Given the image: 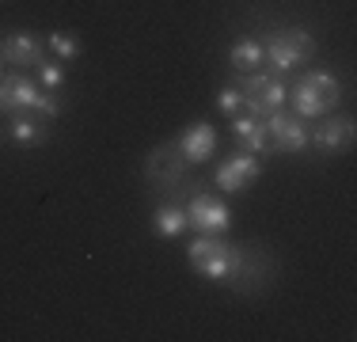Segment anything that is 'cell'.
I'll list each match as a JSON object with an SVG mask.
<instances>
[{
    "mask_svg": "<svg viewBox=\"0 0 357 342\" xmlns=\"http://www.w3.org/2000/svg\"><path fill=\"white\" fill-rule=\"evenodd\" d=\"M338 99H342V84L335 73H323V68H308V73L296 80V88L289 91L296 118H323L335 114Z\"/></svg>",
    "mask_w": 357,
    "mask_h": 342,
    "instance_id": "6da1fadb",
    "label": "cell"
},
{
    "mask_svg": "<svg viewBox=\"0 0 357 342\" xmlns=\"http://www.w3.org/2000/svg\"><path fill=\"white\" fill-rule=\"evenodd\" d=\"M186 259H190V267L198 270L202 278L228 281L232 270H236V262H240V247L225 244V239H217V236H202V239H194V244L186 247Z\"/></svg>",
    "mask_w": 357,
    "mask_h": 342,
    "instance_id": "7a4b0ae2",
    "label": "cell"
},
{
    "mask_svg": "<svg viewBox=\"0 0 357 342\" xmlns=\"http://www.w3.org/2000/svg\"><path fill=\"white\" fill-rule=\"evenodd\" d=\"M236 88H240V99L248 107V114H255V118H266L274 110H282L289 99V88L278 73H248Z\"/></svg>",
    "mask_w": 357,
    "mask_h": 342,
    "instance_id": "3957f363",
    "label": "cell"
},
{
    "mask_svg": "<svg viewBox=\"0 0 357 342\" xmlns=\"http://www.w3.org/2000/svg\"><path fill=\"white\" fill-rule=\"evenodd\" d=\"M312 54H316V38L304 27H289L262 46V61L274 65V73H289V68L304 65Z\"/></svg>",
    "mask_w": 357,
    "mask_h": 342,
    "instance_id": "277c9868",
    "label": "cell"
},
{
    "mask_svg": "<svg viewBox=\"0 0 357 342\" xmlns=\"http://www.w3.org/2000/svg\"><path fill=\"white\" fill-rule=\"evenodd\" d=\"M186 168L190 164H186V156L175 144H156V149L144 156V179H149L152 186H160V191L186 183Z\"/></svg>",
    "mask_w": 357,
    "mask_h": 342,
    "instance_id": "5b68a950",
    "label": "cell"
},
{
    "mask_svg": "<svg viewBox=\"0 0 357 342\" xmlns=\"http://www.w3.org/2000/svg\"><path fill=\"white\" fill-rule=\"evenodd\" d=\"M186 225L198 228L202 236H217L232 225V209L225 205V198H213V194H194L190 205H186Z\"/></svg>",
    "mask_w": 357,
    "mask_h": 342,
    "instance_id": "8992f818",
    "label": "cell"
},
{
    "mask_svg": "<svg viewBox=\"0 0 357 342\" xmlns=\"http://www.w3.org/2000/svg\"><path fill=\"white\" fill-rule=\"evenodd\" d=\"M259 175H262V160L255 156V152H236V156H228L225 164L217 168L213 183H217V191H225V194H240V191H248Z\"/></svg>",
    "mask_w": 357,
    "mask_h": 342,
    "instance_id": "52a82bcc",
    "label": "cell"
},
{
    "mask_svg": "<svg viewBox=\"0 0 357 342\" xmlns=\"http://www.w3.org/2000/svg\"><path fill=\"white\" fill-rule=\"evenodd\" d=\"M38 99H42V84L31 80L23 73H8L0 76V110H38Z\"/></svg>",
    "mask_w": 357,
    "mask_h": 342,
    "instance_id": "ba28073f",
    "label": "cell"
},
{
    "mask_svg": "<svg viewBox=\"0 0 357 342\" xmlns=\"http://www.w3.org/2000/svg\"><path fill=\"white\" fill-rule=\"evenodd\" d=\"M327 122H319L316 130L308 133V141L316 144L319 152H331V156H338V152H346L354 144V118L350 114H323Z\"/></svg>",
    "mask_w": 357,
    "mask_h": 342,
    "instance_id": "9c48e42d",
    "label": "cell"
},
{
    "mask_svg": "<svg viewBox=\"0 0 357 342\" xmlns=\"http://www.w3.org/2000/svg\"><path fill=\"white\" fill-rule=\"evenodd\" d=\"M266 133H270V144L278 152H304V144H308L304 122L296 114H282V110L266 114Z\"/></svg>",
    "mask_w": 357,
    "mask_h": 342,
    "instance_id": "30bf717a",
    "label": "cell"
},
{
    "mask_svg": "<svg viewBox=\"0 0 357 342\" xmlns=\"http://www.w3.org/2000/svg\"><path fill=\"white\" fill-rule=\"evenodd\" d=\"M175 149L186 156V164H206L217 152V130L209 122H194L190 130H183L175 137Z\"/></svg>",
    "mask_w": 357,
    "mask_h": 342,
    "instance_id": "8fae6325",
    "label": "cell"
},
{
    "mask_svg": "<svg viewBox=\"0 0 357 342\" xmlns=\"http://www.w3.org/2000/svg\"><path fill=\"white\" fill-rule=\"evenodd\" d=\"M0 54H4L8 65H31L38 68L42 61H46V42H38L35 34H8V38H0Z\"/></svg>",
    "mask_w": 357,
    "mask_h": 342,
    "instance_id": "7c38bea8",
    "label": "cell"
},
{
    "mask_svg": "<svg viewBox=\"0 0 357 342\" xmlns=\"http://www.w3.org/2000/svg\"><path fill=\"white\" fill-rule=\"evenodd\" d=\"M232 137L240 144V152H270V133H266V118L255 114H232Z\"/></svg>",
    "mask_w": 357,
    "mask_h": 342,
    "instance_id": "4fadbf2b",
    "label": "cell"
},
{
    "mask_svg": "<svg viewBox=\"0 0 357 342\" xmlns=\"http://www.w3.org/2000/svg\"><path fill=\"white\" fill-rule=\"evenodd\" d=\"M46 137H50V126H46V118H31V114H23V110H15V118H12V141H20V144H46Z\"/></svg>",
    "mask_w": 357,
    "mask_h": 342,
    "instance_id": "5bb4252c",
    "label": "cell"
},
{
    "mask_svg": "<svg viewBox=\"0 0 357 342\" xmlns=\"http://www.w3.org/2000/svg\"><path fill=\"white\" fill-rule=\"evenodd\" d=\"M152 221H156V232L160 236H183V228H190L186 225V205H175V202H167V205H160L156 213H152Z\"/></svg>",
    "mask_w": 357,
    "mask_h": 342,
    "instance_id": "9a60e30c",
    "label": "cell"
},
{
    "mask_svg": "<svg viewBox=\"0 0 357 342\" xmlns=\"http://www.w3.org/2000/svg\"><path fill=\"white\" fill-rule=\"evenodd\" d=\"M228 61H232L236 73H255V68L262 65V46L251 42V38H240L232 46V54H228Z\"/></svg>",
    "mask_w": 357,
    "mask_h": 342,
    "instance_id": "2e32d148",
    "label": "cell"
},
{
    "mask_svg": "<svg viewBox=\"0 0 357 342\" xmlns=\"http://www.w3.org/2000/svg\"><path fill=\"white\" fill-rule=\"evenodd\" d=\"M46 46L54 50L57 61H76V57H80V38H76V34H69V31H54V34L46 38Z\"/></svg>",
    "mask_w": 357,
    "mask_h": 342,
    "instance_id": "e0dca14e",
    "label": "cell"
},
{
    "mask_svg": "<svg viewBox=\"0 0 357 342\" xmlns=\"http://www.w3.org/2000/svg\"><path fill=\"white\" fill-rule=\"evenodd\" d=\"M35 73H38V84L46 91H61L65 88V61H42Z\"/></svg>",
    "mask_w": 357,
    "mask_h": 342,
    "instance_id": "ac0fdd59",
    "label": "cell"
},
{
    "mask_svg": "<svg viewBox=\"0 0 357 342\" xmlns=\"http://www.w3.org/2000/svg\"><path fill=\"white\" fill-rule=\"evenodd\" d=\"M61 110H65L61 91H46V88H42V99H38V110H35V114H42V118H61Z\"/></svg>",
    "mask_w": 357,
    "mask_h": 342,
    "instance_id": "d6986e66",
    "label": "cell"
},
{
    "mask_svg": "<svg viewBox=\"0 0 357 342\" xmlns=\"http://www.w3.org/2000/svg\"><path fill=\"white\" fill-rule=\"evenodd\" d=\"M217 107L225 110L228 118H232V114H240V107H243V99H240V88H220V96H217Z\"/></svg>",
    "mask_w": 357,
    "mask_h": 342,
    "instance_id": "ffe728a7",
    "label": "cell"
},
{
    "mask_svg": "<svg viewBox=\"0 0 357 342\" xmlns=\"http://www.w3.org/2000/svg\"><path fill=\"white\" fill-rule=\"evenodd\" d=\"M0 65H4V54H0Z\"/></svg>",
    "mask_w": 357,
    "mask_h": 342,
    "instance_id": "44dd1931",
    "label": "cell"
}]
</instances>
